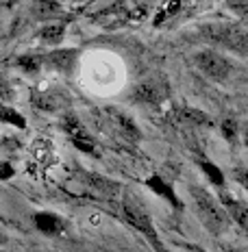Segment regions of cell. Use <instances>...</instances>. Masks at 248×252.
<instances>
[{
	"instance_id": "21",
	"label": "cell",
	"mask_w": 248,
	"mask_h": 252,
	"mask_svg": "<svg viewBox=\"0 0 248 252\" xmlns=\"http://www.w3.org/2000/svg\"><path fill=\"white\" fill-rule=\"evenodd\" d=\"M229 4H231V7H233L235 11L240 13L244 20H248V2H246V0H231Z\"/></svg>"
},
{
	"instance_id": "10",
	"label": "cell",
	"mask_w": 248,
	"mask_h": 252,
	"mask_svg": "<svg viewBox=\"0 0 248 252\" xmlns=\"http://www.w3.org/2000/svg\"><path fill=\"white\" fill-rule=\"evenodd\" d=\"M220 204L224 207L229 220H233V222H237L242 228L248 230V207L244 202L235 200V198H231V196H222V202H220Z\"/></svg>"
},
{
	"instance_id": "12",
	"label": "cell",
	"mask_w": 248,
	"mask_h": 252,
	"mask_svg": "<svg viewBox=\"0 0 248 252\" xmlns=\"http://www.w3.org/2000/svg\"><path fill=\"white\" fill-rule=\"evenodd\" d=\"M44 61L48 63L50 67L61 72H70L76 63V52L74 50H52L50 55L44 57Z\"/></svg>"
},
{
	"instance_id": "25",
	"label": "cell",
	"mask_w": 248,
	"mask_h": 252,
	"mask_svg": "<svg viewBox=\"0 0 248 252\" xmlns=\"http://www.w3.org/2000/svg\"><path fill=\"white\" fill-rule=\"evenodd\" d=\"M185 252H205V250H200V248H187Z\"/></svg>"
},
{
	"instance_id": "6",
	"label": "cell",
	"mask_w": 248,
	"mask_h": 252,
	"mask_svg": "<svg viewBox=\"0 0 248 252\" xmlns=\"http://www.w3.org/2000/svg\"><path fill=\"white\" fill-rule=\"evenodd\" d=\"M168 94H170V89H168L166 81H155V78H150V81H144L135 87L133 98L142 104H159L168 98Z\"/></svg>"
},
{
	"instance_id": "19",
	"label": "cell",
	"mask_w": 248,
	"mask_h": 252,
	"mask_svg": "<svg viewBox=\"0 0 248 252\" xmlns=\"http://www.w3.org/2000/svg\"><path fill=\"white\" fill-rule=\"evenodd\" d=\"M41 57H22L18 63L24 67V70H29V72H35V70H39V65H41Z\"/></svg>"
},
{
	"instance_id": "17",
	"label": "cell",
	"mask_w": 248,
	"mask_h": 252,
	"mask_svg": "<svg viewBox=\"0 0 248 252\" xmlns=\"http://www.w3.org/2000/svg\"><path fill=\"white\" fill-rule=\"evenodd\" d=\"M200 163V170L207 174V178L213 185H218V187H224V174H222V170H220L218 165H213V163H209V161H198Z\"/></svg>"
},
{
	"instance_id": "13",
	"label": "cell",
	"mask_w": 248,
	"mask_h": 252,
	"mask_svg": "<svg viewBox=\"0 0 248 252\" xmlns=\"http://www.w3.org/2000/svg\"><path fill=\"white\" fill-rule=\"evenodd\" d=\"M146 185H148V187L152 189V191H155V193H157V196L166 198V200H168V202H170V204H172V207H174V209H177V211H178V209H181V200H178V198H177V193H174V189H172V185H170V183H166V181H163V178H161L159 174L150 176V178H148V181H146Z\"/></svg>"
},
{
	"instance_id": "16",
	"label": "cell",
	"mask_w": 248,
	"mask_h": 252,
	"mask_svg": "<svg viewBox=\"0 0 248 252\" xmlns=\"http://www.w3.org/2000/svg\"><path fill=\"white\" fill-rule=\"evenodd\" d=\"M35 15L37 18H57V15H61V7L52 0H37L35 2Z\"/></svg>"
},
{
	"instance_id": "11",
	"label": "cell",
	"mask_w": 248,
	"mask_h": 252,
	"mask_svg": "<svg viewBox=\"0 0 248 252\" xmlns=\"http://www.w3.org/2000/svg\"><path fill=\"white\" fill-rule=\"evenodd\" d=\"M31 155H33V161L41 170L55 163V148H52V144L48 139H35L33 148H31Z\"/></svg>"
},
{
	"instance_id": "3",
	"label": "cell",
	"mask_w": 248,
	"mask_h": 252,
	"mask_svg": "<svg viewBox=\"0 0 248 252\" xmlns=\"http://www.w3.org/2000/svg\"><path fill=\"white\" fill-rule=\"evenodd\" d=\"M122 211H124V215H126V220H129L131 226H133L135 230H140V233L148 239V244L157 252H163V244H161L159 233H157V228H155V222H152L150 213L146 211V207L142 204L140 198L126 193L124 200H122Z\"/></svg>"
},
{
	"instance_id": "24",
	"label": "cell",
	"mask_w": 248,
	"mask_h": 252,
	"mask_svg": "<svg viewBox=\"0 0 248 252\" xmlns=\"http://www.w3.org/2000/svg\"><path fill=\"white\" fill-rule=\"evenodd\" d=\"M4 241H7V235H4V230L0 228V244H4Z\"/></svg>"
},
{
	"instance_id": "26",
	"label": "cell",
	"mask_w": 248,
	"mask_h": 252,
	"mask_svg": "<svg viewBox=\"0 0 248 252\" xmlns=\"http://www.w3.org/2000/svg\"><path fill=\"white\" fill-rule=\"evenodd\" d=\"M244 139H246V146H248V133H246V137H244Z\"/></svg>"
},
{
	"instance_id": "8",
	"label": "cell",
	"mask_w": 248,
	"mask_h": 252,
	"mask_svg": "<svg viewBox=\"0 0 248 252\" xmlns=\"http://www.w3.org/2000/svg\"><path fill=\"white\" fill-rule=\"evenodd\" d=\"M83 181H85V185L92 189L94 193H98L100 198H115L120 193V189H122L120 183L100 176L96 172H85V174H83Z\"/></svg>"
},
{
	"instance_id": "18",
	"label": "cell",
	"mask_w": 248,
	"mask_h": 252,
	"mask_svg": "<svg viewBox=\"0 0 248 252\" xmlns=\"http://www.w3.org/2000/svg\"><path fill=\"white\" fill-rule=\"evenodd\" d=\"M0 120L7 122V124L18 126V128H26V122H24L22 115L15 111V109H11V107H4V104H0Z\"/></svg>"
},
{
	"instance_id": "15",
	"label": "cell",
	"mask_w": 248,
	"mask_h": 252,
	"mask_svg": "<svg viewBox=\"0 0 248 252\" xmlns=\"http://www.w3.org/2000/svg\"><path fill=\"white\" fill-rule=\"evenodd\" d=\"M63 33H66V26L63 24H50V26H44L39 33L41 41H46V44H59L63 39Z\"/></svg>"
},
{
	"instance_id": "7",
	"label": "cell",
	"mask_w": 248,
	"mask_h": 252,
	"mask_svg": "<svg viewBox=\"0 0 248 252\" xmlns=\"http://www.w3.org/2000/svg\"><path fill=\"white\" fill-rule=\"evenodd\" d=\"M109 126L113 128V133L118 135V137H122L124 141H129V144H137V141L142 139V130L137 128V124L122 111H113V109L109 111Z\"/></svg>"
},
{
	"instance_id": "22",
	"label": "cell",
	"mask_w": 248,
	"mask_h": 252,
	"mask_svg": "<svg viewBox=\"0 0 248 252\" xmlns=\"http://www.w3.org/2000/svg\"><path fill=\"white\" fill-rule=\"evenodd\" d=\"M222 130H224V137L229 139V141L237 135V126H235L233 120H226V122H222Z\"/></svg>"
},
{
	"instance_id": "5",
	"label": "cell",
	"mask_w": 248,
	"mask_h": 252,
	"mask_svg": "<svg viewBox=\"0 0 248 252\" xmlns=\"http://www.w3.org/2000/svg\"><path fill=\"white\" fill-rule=\"evenodd\" d=\"M63 130H66L68 137L72 139V144L81 152H85V155H96V141L87 133V128L81 124V120H78L76 115L70 113L63 118Z\"/></svg>"
},
{
	"instance_id": "2",
	"label": "cell",
	"mask_w": 248,
	"mask_h": 252,
	"mask_svg": "<svg viewBox=\"0 0 248 252\" xmlns=\"http://www.w3.org/2000/svg\"><path fill=\"white\" fill-rule=\"evenodd\" d=\"M200 33L209 41L222 46L226 50H233L237 55H248V31L242 29L240 24H231V22L205 24L200 29Z\"/></svg>"
},
{
	"instance_id": "4",
	"label": "cell",
	"mask_w": 248,
	"mask_h": 252,
	"mask_svg": "<svg viewBox=\"0 0 248 252\" xmlns=\"http://www.w3.org/2000/svg\"><path fill=\"white\" fill-rule=\"evenodd\" d=\"M194 63H196L198 72H203L207 78L215 83H224L226 78H229L231 70H233V65H231V61L226 59L224 55H220V52L215 50H203L198 52L196 57H194Z\"/></svg>"
},
{
	"instance_id": "20",
	"label": "cell",
	"mask_w": 248,
	"mask_h": 252,
	"mask_svg": "<svg viewBox=\"0 0 248 252\" xmlns=\"http://www.w3.org/2000/svg\"><path fill=\"white\" fill-rule=\"evenodd\" d=\"M233 176H235V181L240 183V185L248 191V167H235V170H233Z\"/></svg>"
},
{
	"instance_id": "14",
	"label": "cell",
	"mask_w": 248,
	"mask_h": 252,
	"mask_svg": "<svg viewBox=\"0 0 248 252\" xmlns=\"http://www.w3.org/2000/svg\"><path fill=\"white\" fill-rule=\"evenodd\" d=\"M174 118L183 124H194V126L209 124V115L198 111V109H192V107H177L174 109Z\"/></svg>"
},
{
	"instance_id": "23",
	"label": "cell",
	"mask_w": 248,
	"mask_h": 252,
	"mask_svg": "<svg viewBox=\"0 0 248 252\" xmlns=\"http://www.w3.org/2000/svg\"><path fill=\"white\" fill-rule=\"evenodd\" d=\"M15 174L13 165L11 163H4V161H0V181H7V178H11Z\"/></svg>"
},
{
	"instance_id": "1",
	"label": "cell",
	"mask_w": 248,
	"mask_h": 252,
	"mask_svg": "<svg viewBox=\"0 0 248 252\" xmlns=\"http://www.w3.org/2000/svg\"><path fill=\"white\" fill-rule=\"evenodd\" d=\"M189 196H192L194 211H196V218L200 220V224H203L211 235L226 233V228L231 226V220H229V215H226L222 204L215 200L207 189L196 187V185L189 187Z\"/></svg>"
},
{
	"instance_id": "9",
	"label": "cell",
	"mask_w": 248,
	"mask_h": 252,
	"mask_svg": "<svg viewBox=\"0 0 248 252\" xmlns=\"http://www.w3.org/2000/svg\"><path fill=\"white\" fill-rule=\"evenodd\" d=\"M33 222H35V228L44 235H61L63 230H66V220L59 218L57 213H50V211L35 213Z\"/></svg>"
}]
</instances>
